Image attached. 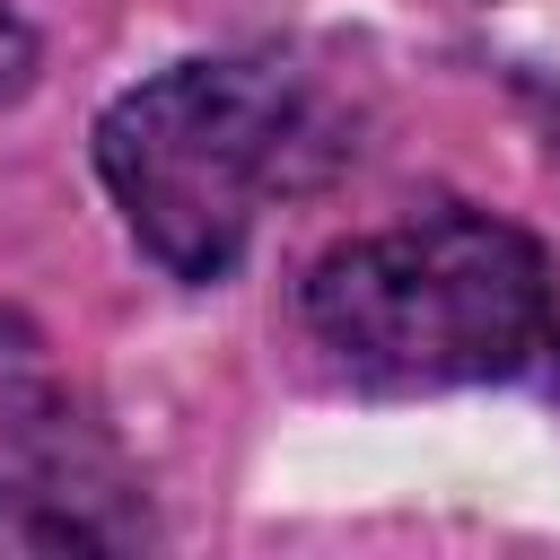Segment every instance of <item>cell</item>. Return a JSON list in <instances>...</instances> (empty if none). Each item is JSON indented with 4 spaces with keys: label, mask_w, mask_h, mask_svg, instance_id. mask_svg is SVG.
<instances>
[{
    "label": "cell",
    "mask_w": 560,
    "mask_h": 560,
    "mask_svg": "<svg viewBox=\"0 0 560 560\" xmlns=\"http://www.w3.org/2000/svg\"><path fill=\"white\" fill-rule=\"evenodd\" d=\"M0 534L44 551H114L149 534L114 438L96 429L44 332L9 306H0Z\"/></svg>",
    "instance_id": "3957f363"
},
{
    "label": "cell",
    "mask_w": 560,
    "mask_h": 560,
    "mask_svg": "<svg viewBox=\"0 0 560 560\" xmlns=\"http://www.w3.org/2000/svg\"><path fill=\"white\" fill-rule=\"evenodd\" d=\"M306 332L385 394L508 385L560 341L551 262L490 210H429L332 245L306 289Z\"/></svg>",
    "instance_id": "7a4b0ae2"
},
{
    "label": "cell",
    "mask_w": 560,
    "mask_h": 560,
    "mask_svg": "<svg viewBox=\"0 0 560 560\" xmlns=\"http://www.w3.org/2000/svg\"><path fill=\"white\" fill-rule=\"evenodd\" d=\"M26 70H35V35H26V18H18V9L0 0V96H9V88H18Z\"/></svg>",
    "instance_id": "277c9868"
},
{
    "label": "cell",
    "mask_w": 560,
    "mask_h": 560,
    "mask_svg": "<svg viewBox=\"0 0 560 560\" xmlns=\"http://www.w3.org/2000/svg\"><path fill=\"white\" fill-rule=\"evenodd\" d=\"M324 158L332 140H324L315 88L262 52L175 61L96 114V175L122 228L175 280L236 271L254 219L280 192L315 184Z\"/></svg>",
    "instance_id": "6da1fadb"
}]
</instances>
